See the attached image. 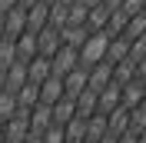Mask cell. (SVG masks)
<instances>
[{
	"instance_id": "1",
	"label": "cell",
	"mask_w": 146,
	"mask_h": 143,
	"mask_svg": "<svg viewBox=\"0 0 146 143\" xmlns=\"http://www.w3.org/2000/svg\"><path fill=\"white\" fill-rule=\"evenodd\" d=\"M80 3L86 0H0V97L17 100L36 63L53 70Z\"/></svg>"
}]
</instances>
